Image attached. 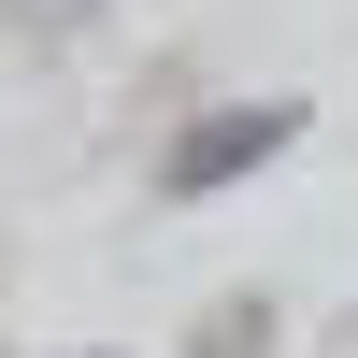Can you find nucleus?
Here are the masks:
<instances>
[{
    "mask_svg": "<svg viewBox=\"0 0 358 358\" xmlns=\"http://www.w3.org/2000/svg\"><path fill=\"white\" fill-rule=\"evenodd\" d=\"M301 129H315L301 101H229V115H201V129L158 158V187H172V201H215V187H244V172H273Z\"/></svg>",
    "mask_w": 358,
    "mask_h": 358,
    "instance_id": "nucleus-1",
    "label": "nucleus"
},
{
    "mask_svg": "<svg viewBox=\"0 0 358 358\" xmlns=\"http://www.w3.org/2000/svg\"><path fill=\"white\" fill-rule=\"evenodd\" d=\"M86 15V0H15V29H72Z\"/></svg>",
    "mask_w": 358,
    "mask_h": 358,
    "instance_id": "nucleus-2",
    "label": "nucleus"
}]
</instances>
